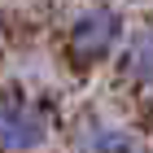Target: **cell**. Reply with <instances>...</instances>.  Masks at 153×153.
I'll use <instances>...</instances> for the list:
<instances>
[{"mask_svg":"<svg viewBox=\"0 0 153 153\" xmlns=\"http://www.w3.org/2000/svg\"><path fill=\"white\" fill-rule=\"evenodd\" d=\"M123 44H127L123 13H118V9H105V4L83 9L79 18L70 22V31H66V53H70L79 66H96V61L114 57Z\"/></svg>","mask_w":153,"mask_h":153,"instance_id":"cell-1","label":"cell"},{"mask_svg":"<svg viewBox=\"0 0 153 153\" xmlns=\"http://www.w3.org/2000/svg\"><path fill=\"white\" fill-rule=\"evenodd\" d=\"M48 140V114L26 96H0V149L31 153Z\"/></svg>","mask_w":153,"mask_h":153,"instance_id":"cell-2","label":"cell"},{"mask_svg":"<svg viewBox=\"0 0 153 153\" xmlns=\"http://www.w3.org/2000/svg\"><path fill=\"white\" fill-rule=\"evenodd\" d=\"M74 153H136L127 127L105 123V118H88L79 131H74Z\"/></svg>","mask_w":153,"mask_h":153,"instance_id":"cell-3","label":"cell"},{"mask_svg":"<svg viewBox=\"0 0 153 153\" xmlns=\"http://www.w3.org/2000/svg\"><path fill=\"white\" fill-rule=\"evenodd\" d=\"M123 70H127L131 83H140V88H153V26L136 31L123 48Z\"/></svg>","mask_w":153,"mask_h":153,"instance_id":"cell-4","label":"cell"}]
</instances>
